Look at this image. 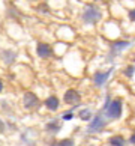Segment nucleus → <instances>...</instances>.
<instances>
[{
    "instance_id": "obj_5",
    "label": "nucleus",
    "mask_w": 135,
    "mask_h": 146,
    "mask_svg": "<svg viewBox=\"0 0 135 146\" xmlns=\"http://www.w3.org/2000/svg\"><path fill=\"white\" fill-rule=\"evenodd\" d=\"M105 127V121L102 119L101 116H96L95 119H93V122L89 125V131L90 133H95V131H101L102 128Z\"/></svg>"
},
{
    "instance_id": "obj_3",
    "label": "nucleus",
    "mask_w": 135,
    "mask_h": 146,
    "mask_svg": "<svg viewBox=\"0 0 135 146\" xmlns=\"http://www.w3.org/2000/svg\"><path fill=\"white\" fill-rule=\"evenodd\" d=\"M23 104H24V107H27V109H35V107H38V104H39V100H38V96L35 94L27 92V94H24Z\"/></svg>"
},
{
    "instance_id": "obj_14",
    "label": "nucleus",
    "mask_w": 135,
    "mask_h": 146,
    "mask_svg": "<svg viewBox=\"0 0 135 146\" xmlns=\"http://www.w3.org/2000/svg\"><path fill=\"white\" fill-rule=\"evenodd\" d=\"M63 119H65V121H69V119H72V113H68V115H65Z\"/></svg>"
},
{
    "instance_id": "obj_17",
    "label": "nucleus",
    "mask_w": 135,
    "mask_h": 146,
    "mask_svg": "<svg viewBox=\"0 0 135 146\" xmlns=\"http://www.w3.org/2000/svg\"><path fill=\"white\" fill-rule=\"evenodd\" d=\"M2 89H3V83H2V82H0V90H2Z\"/></svg>"
},
{
    "instance_id": "obj_15",
    "label": "nucleus",
    "mask_w": 135,
    "mask_h": 146,
    "mask_svg": "<svg viewBox=\"0 0 135 146\" xmlns=\"http://www.w3.org/2000/svg\"><path fill=\"white\" fill-rule=\"evenodd\" d=\"M5 131V123H3V121H0V133H3Z\"/></svg>"
},
{
    "instance_id": "obj_7",
    "label": "nucleus",
    "mask_w": 135,
    "mask_h": 146,
    "mask_svg": "<svg viewBox=\"0 0 135 146\" xmlns=\"http://www.w3.org/2000/svg\"><path fill=\"white\" fill-rule=\"evenodd\" d=\"M110 74H111V69L110 71H105V72H101V71H98L95 74V83H96V86H102L105 83V80L110 77Z\"/></svg>"
},
{
    "instance_id": "obj_12",
    "label": "nucleus",
    "mask_w": 135,
    "mask_h": 146,
    "mask_svg": "<svg viewBox=\"0 0 135 146\" xmlns=\"http://www.w3.org/2000/svg\"><path fill=\"white\" fill-rule=\"evenodd\" d=\"M59 146H74V140H71V139L60 140V142H59Z\"/></svg>"
},
{
    "instance_id": "obj_1",
    "label": "nucleus",
    "mask_w": 135,
    "mask_h": 146,
    "mask_svg": "<svg viewBox=\"0 0 135 146\" xmlns=\"http://www.w3.org/2000/svg\"><path fill=\"white\" fill-rule=\"evenodd\" d=\"M105 113H107V116L111 117V119L120 117V115H122V101L120 100H114V101H111L110 104L107 102Z\"/></svg>"
},
{
    "instance_id": "obj_9",
    "label": "nucleus",
    "mask_w": 135,
    "mask_h": 146,
    "mask_svg": "<svg viewBox=\"0 0 135 146\" xmlns=\"http://www.w3.org/2000/svg\"><path fill=\"white\" fill-rule=\"evenodd\" d=\"M110 145L111 146H123L125 145V140H123L122 136H114L110 139Z\"/></svg>"
},
{
    "instance_id": "obj_13",
    "label": "nucleus",
    "mask_w": 135,
    "mask_h": 146,
    "mask_svg": "<svg viewBox=\"0 0 135 146\" xmlns=\"http://www.w3.org/2000/svg\"><path fill=\"white\" fill-rule=\"evenodd\" d=\"M126 75H128V77H132V75H134V66H132V65H131V66H128Z\"/></svg>"
},
{
    "instance_id": "obj_11",
    "label": "nucleus",
    "mask_w": 135,
    "mask_h": 146,
    "mask_svg": "<svg viewBox=\"0 0 135 146\" xmlns=\"http://www.w3.org/2000/svg\"><path fill=\"white\" fill-rule=\"evenodd\" d=\"M80 117L83 119V121H87V119H90V110H81V111H80Z\"/></svg>"
},
{
    "instance_id": "obj_10",
    "label": "nucleus",
    "mask_w": 135,
    "mask_h": 146,
    "mask_svg": "<svg viewBox=\"0 0 135 146\" xmlns=\"http://www.w3.org/2000/svg\"><path fill=\"white\" fill-rule=\"evenodd\" d=\"M129 45V42H116V44H113V48H111V51L113 53H117V51H120L122 48H125Z\"/></svg>"
},
{
    "instance_id": "obj_4",
    "label": "nucleus",
    "mask_w": 135,
    "mask_h": 146,
    "mask_svg": "<svg viewBox=\"0 0 135 146\" xmlns=\"http://www.w3.org/2000/svg\"><path fill=\"white\" fill-rule=\"evenodd\" d=\"M38 56L39 57H51L53 56V48L51 45L45 44V42H39L38 44Z\"/></svg>"
},
{
    "instance_id": "obj_6",
    "label": "nucleus",
    "mask_w": 135,
    "mask_h": 146,
    "mask_svg": "<svg viewBox=\"0 0 135 146\" xmlns=\"http://www.w3.org/2000/svg\"><path fill=\"white\" fill-rule=\"evenodd\" d=\"M78 101H80V95H78L77 90L69 89L66 94H65V102H66V104H77Z\"/></svg>"
},
{
    "instance_id": "obj_2",
    "label": "nucleus",
    "mask_w": 135,
    "mask_h": 146,
    "mask_svg": "<svg viewBox=\"0 0 135 146\" xmlns=\"http://www.w3.org/2000/svg\"><path fill=\"white\" fill-rule=\"evenodd\" d=\"M102 18V15H101V11L99 9H96L93 6H89L87 9L84 11V14H83V20H84V23H98V21Z\"/></svg>"
},
{
    "instance_id": "obj_16",
    "label": "nucleus",
    "mask_w": 135,
    "mask_h": 146,
    "mask_svg": "<svg viewBox=\"0 0 135 146\" xmlns=\"http://www.w3.org/2000/svg\"><path fill=\"white\" fill-rule=\"evenodd\" d=\"M134 15H135V12H134V9H132V11H131V12H129V18H131L132 21L135 20V17H134Z\"/></svg>"
},
{
    "instance_id": "obj_8",
    "label": "nucleus",
    "mask_w": 135,
    "mask_h": 146,
    "mask_svg": "<svg viewBox=\"0 0 135 146\" xmlns=\"http://www.w3.org/2000/svg\"><path fill=\"white\" fill-rule=\"evenodd\" d=\"M45 106H47L50 110H57V107H59V100H57V96H50V98L45 101Z\"/></svg>"
}]
</instances>
